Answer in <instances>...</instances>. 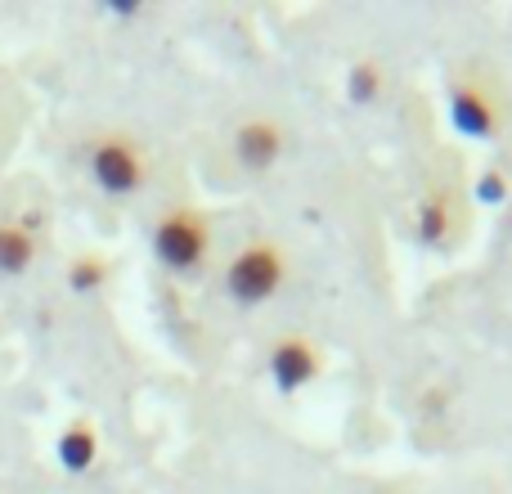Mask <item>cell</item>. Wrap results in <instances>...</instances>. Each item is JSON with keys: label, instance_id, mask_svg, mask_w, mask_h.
Here are the masks:
<instances>
[{"label": "cell", "instance_id": "6da1fadb", "mask_svg": "<svg viewBox=\"0 0 512 494\" xmlns=\"http://www.w3.org/2000/svg\"><path fill=\"white\" fill-rule=\"evenodd\" d=\"M288 279V261L274 243H248L225 265V297L234 306H265Z\"/></svg>", "mask_w": 512, "mask_h": 494}, {"label": "cell", "instance_id": "7a4b0ae2", "mask_svg": "<svg viewBox=\"0 0 512 494\" xmlns=\"http://www.w3.org/2000/svg\"><path fill=\"white\" fill-rule=\"evenodd\" d=\"M153 261L171 274H189L207 256V221L198 212H167L153 225Z\"/></svg>", "mask_w": 512, "mask_h": 494}, {"label": "cell", "instance_id": "3957f363", "mask_svg": "<svg viewBox=\"0 0 512 494\" xmlns=\"http://www.w3.org/2000/svg\"><path fill=\"white\" fill-rule=\"evenodd\" d=\"M90 176L108 198H131L144 185V158L131 140H99L90 149Z\"/></svg>", "mask_w": 512, "mask_h": 494}, {"label": "cell", "instance_id": "277c9868", "mask_svg": "<svg viewBox=\"0 0 512 494\" xmlns=\"http://www.w3.org/2000/svg\"><path fill=\"white\" fill-rule=\"evenodd\" d=\"M265 369H270L279 396H297L301 387H310V382L319 378V351L306 337H283V342H274Z\"/></svg>", "mask_w": 512, "mask_h": 494}, {"label": "cell", "instance_id": "5b68a950", "mask_svg": "<svg viewBox=\"0 0 512 494\" xmlns=\"http://www.w3.org/2000/svg\"><path fill=\"white\" fill-rule=\"evenodd\" d=\"M279 153H283V131L270 117H252V122H243L239 131H234V158H239V167L252 171V176L270 171L274 162H279Z\"/></svg>", "mask_w": 512, "mask_h": 494}, {"label": "cell", "instance_id": "8992f818", "mask_svg": "<svg viewBox=\"0 0 512 494\" xmlns=\"http://www.w3.org/2000/svg\"><path fill=\"white\" fill-rule=\"evenodd\" d=\"M450 122H454V131L468 135V140H490L499 117H495V104H490L477 86H459L450 95Z\"/></svg>", "mask_w": 512, "mask_h": 494}, {"label": "cell", "instance_id": "52a82bcc", "mask_svg": "<svg viewBox=\"0 0 512 494\" xmlns=\"http://www.w3.org/2000/svg\"><path fill=\"white\" fill-rule=\"evenodd\" d=\"M59 468L63 472H72V477H81V472H90L95 468V459H99V436H95V427L90 423H72L68 432L59 436Z\"/></svg>", "mask_w": 512, "mask_h": 494}, {"label": "cell", "instance_id": "ba28073f", "mask_svg": "<svg viewBox=\"0 0 512 494\" xmlns=\"http://www.w3.org/2000/svg\"><path fill=\"white\" fill-rule=\"evenodd\" d=\"M36 256V239L32 230H23V225H0V274H23L27 265H32Z\"/></svg>", "mask_w": 512, "mask_h": 494}, {"label": "cell", "instance_id": "9c48e42d", "mask_svg": "<svg viewBox=\"0 0 512 494\" xmlns=\"http://www.w3.org/2000/svg\"><path fill=\"white\" fill-rule=\"evenodd\" d=\"M108 274H113V265H108L99 252L77 256V261L68 265V292H77V297H90V292H99L108 283Z\"/></svg>", "mask_w": 512, "mask_h": 494}, {"label": "cell", "instance_id": "30bf717a", "mask_svg": "<svg viewBox=\"0 0 512 494\" xmlns=\"http://www.w3.org/2000/svg\"><path fill=\"white\" fill-rule=\"evenodd\" d=\"M378 95H382V68L369 59H360L351 72H346V99H351L355 108H369Z\"/></svg>", "mask_w": 512, "mask_h": 494}, {"label": "cell", "instance_id": "8fae6325", "mask_svg": "<svg viewBox=\"0 0 512 494\" xmlns=\"http://www.w3.org/2000/svg\"><path fill=\"white\" fill-rule=\"evenodd\" d=\"M445 234H450V203L432 194L423 207H418V243H423V247H436V243L445 239Z\"/></svg>", "mask_w": 512, "mask_h": 494}, {"label": "cell", "instance_id": "7c38bea8", "mask_svg": "<svg viewBox=\"0 0 512 494\" xmlns=\"http://www.w3.org/2000/svg\"><path fill=\"white\" fill-rule=\"evenodd\" d=\"M477 198L481 203H490V207H499L508 198V180L499 176V171H486V176L477 180Z\"/></svg>", "mask_w": 512, "mask_h": 494}, {"label": "cell", "instance_id": "4fadbf2b", "mask_svg": "<svg viewBox=\"0 0 512 494\" xmlns=\"http://www.w3.org/2000/svg\"><path fill=\"white\" fill-rule=\"evenodd\" d=\"M113 14H140V0H108Z\"/></svg>", "mask_w": 512, "mask_h": 494}]
</instances>
